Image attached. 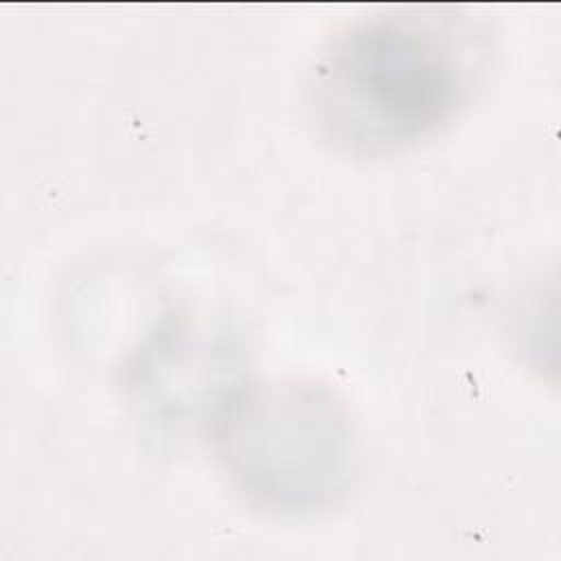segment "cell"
<instances>
[{
    "instance_id": "cell-1",
    "label": "cell",
    "mask_w": 561,
    "mask_h": 561,
    "mask_svg": "<svg viewBox=\"0 0 561 561\" xmlns=\"http://www.w3.org/2000/svg\"><path fill=\"white\" fill-rule=\"evenodd\" d=\"M491 37L471 18L386 11L329 35L302 81L309 127L351 158L401 153L449 127L482 90Z\"/></svg>"
},
{
    "instance_id": "cell-2",
    "label": "cell",
    "mask_w": 561,
    "mask_h": 561,
    "mask_svg": "<svg viewBox=\"0 0 561 561\" xmlns=\"http://www.w3.org/2000/svg\"><path fill=\"white\" fill-rule=\"evenodd\" d=\"M215 447L234 489L256 508L311 515L337 502L355 469V436L337 394L316 381L254 383L226 394Z\"/></svg>"
}]
</instances>
